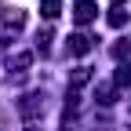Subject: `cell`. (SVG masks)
Segmentation results:
<instances>
[{
    "mask_svg": "<svg viewBox=\"0 0 131 131\" xmlns=\"http://www.w3.org/2000/svg\"><path fill=\"white\" fill-rule=\"evenodd\" d=\"M4 26L7 29H22L26 26V11L22 7H4Z\"/></svg>",
    "mask_w": 131,
    "mask_h": 131,
    "instance_id": "obj_4",
    "label": "cell"
},
{
    "mask_svg": "<svg viewBox=\"0 0 131 131\" xmlns=\"http://www.w3.org/2000/svg\"><path fill=\"white\" fill-rule=\"evenodd\" d=\"M113 95H117V84H102V88H98V102H102V106H113V102H117Z\"/></svg>",
    "mask_w": 131,
    "mask_h": 131,
    "instance_id": "obj_10",
    "label": "cell"
},
{
    "mask_svg": "<svg viewBox=\"0 0 131 131\" xmlns=\"http://www.w3.org/2000/svg\"><path fill=\"white\" fill-rule=\"evenodd\" d=\"M40 7H44V18H58V11H62V0H40Z\"/></svg>",
    "mask_w": 131,
    "mask_h": 131,
    "instance_id": "obj_11",
    "label": "cell"
},
{
    "mask_svg": "<svg viewBox=\"0 0 131 131\" xmlns=\"http://www.w3.org/2000/svg\"><path fill=\"white\" fill-rule=\"evenodd\" d=\"M113 84H117V88H131V62H120V66H117Z\"/></svg>",
    "mask_w": 131,
    "mask_h": 131,
    "instance_id": "obj_8",
    "label": "cell"
},
{
    "mask_svg": "<svg viewBox=\"0 0 131 131\" xmlns=\"http://www.w3.org/2000/svg\"><path fill=\"white\" fill-rule=\"evenodd\" d=\"M18 109H22V117H40L44 113V95H26L18 102Z\"/></svg>",
    "mask_w": 131,
    "mask_h": 131,
    "instance_id": "obj_2",
    "label": "cell"
},
{
    "mask_svg": "<svg viewBox=\"0 0 131 131\" xmlns=\"http://www.w3.org/2000/svg\"><path fill=\"white\" fill-rule=\"evenodd\" d=\"M88 80H91V66H77L69 73V88H84Z\"/></svg>",
    "mask_w": 131,
    "mask_h": 131,
    "instance_id": "obj_6",
    "label": "cell"
},
{
    "mask_svg": "<svg viewBox=\"0 0 131 131\" xmlns=\"http://www.w3.org/2000/svg\"><path fill=\"white\" fill-rule=\"evenodd\" d=\"M113 4H120V0H113Z\"/></svg>",
    "mask_w": 131,
    "mask_h": 131,
    "instance_id": "obj_13",
    "label": "cell"
},
{
    "mask_svg": "<svg viewBox=\"0 0 131 131\" xmlns=\"http://www.w3.org/2000/svg\"><path fill=\"white\" fill-rule=\"evenodd\" d=\"M26 131H40V127H26Z\"/></svg>",
    "mask_w": 131,
    "mask_h": 131,
    "instance_id": "obj_12",
    "label": "cell"
},
{
    "mask_svg": "<svg viewBox=\"0 0 131 131\" xmlns=\"http://www.w3.org/2000/svg\"><path fill=\"white\" fill-rule=\"evenodd\" d=\"M124 22H127V11H124L120 4H113V7H109V26H113V29H120Z\"/></svg>",
    "mask_w": 131,
    "mask_h": 131,
    "instance_id": "obj_9",
    "label": "cell"
},
{
    "mask_svg": "<svg viewBox=\"0 0 131 131\" xmlns=\"http://www.w3.org/2000/svg\"><path fill=\"white\" fill-rule=\"evenodd\" d=\"M98 18V7L91 4V0H77V7H73V22L77 26H88V22H95Z\"/></svg>",
    "mask_w": 131,
    "mask_h": 131,
    "instance_id": "obj_1",
    "label": "cell"
},
{
    "mask_svg": "<svg viewBox=\"0 0 131 131\" xmlns=\"http://www.w3.org/2000/svg\"><path fill=\"white\" fill-rule=\"evenodd\" d=\"M113 58L117 62H131V40L127 37H120L117 44H113Z\"/></svg>",
    "mask_w": 131,
    "mask_h": 131,
    "instance_id": "obj_7",
    "label": "cell"
},
{
    "mask_svg": "<svg viewBox=\"0 0 131 131\" xmlns=\"http://www.w3.org/2000/svg\"><path fill=\"white\" fill-rule=\"evenodd\" d=\"M91 47H95V40L88 37V33H73V37H69V55H77V58L88 55Z\"/></svg>",
    "mask_w": 131,
    "mask_h": 131,
    "instance_id": "obj_3",
    "label": "cell"
},
{
    "mask_svg": "<svg viewBox=\"0 0 131 131\" xmlns=\"http://www.w3.org/2000/svg\"><path fill=\"white\" fill-rule=\"evenodd\" d=\"M29 66H33V55H29V51H18V55H11V58H7V69H15L18 77L29 69Z\"/></svg>",
    "mask_w": 131,
    "mask_h": 131,
    "instance_id": "obj_5",
    "label": "cell"
}]
</instances>
